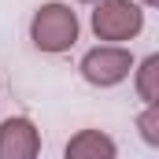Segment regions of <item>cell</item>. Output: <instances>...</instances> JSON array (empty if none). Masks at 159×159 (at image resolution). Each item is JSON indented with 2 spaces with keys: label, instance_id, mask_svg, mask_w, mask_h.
<instances>
[{
  "label": "cell",
  "instance_id": "cell-2",
  "mask_svg": "<svg viewBox=\"0 0 159 159\" xmlns=\"http://www.w3.org/2000/svg\"><path fill=\"white\" fill-rule=\"evenodd\" d=\"M144 11L133 0H100L93 11V34L100 41H129L141 34Z\"/></svg>",
  "mask_w": 159,
  "mask_h": 159
},
{
  "label": "cell",
  "instance_id": "cell-5",
  "mask_svg": "<svg viewBox=\"0 0 159 159\" xmlns=\"http://www.w3.org/2000/svg\"><path fill=\"white\" fill-rule=\"evenodd\" d=\"M115 141L100 129H81L67 141V159H115Z\"/></svg>",
  "mask_w": 159,
  "mask_h": 159
},
{
  "label": "cell",
  "instance_id": "cell-7",
  "mask_svg": "<svg viewBox=\"0 0 159 159\" xmlns=\"http://www.w3.org/2000/svg\"><path fill=\"white\" fill-rule=\"evenodd\" d=\"M137 126H141V137L148 144H159V104H148L144 115L137 119Z\"/></svg>",
  "mask_w": 159,
  "mask_h": 159
},
{
  "label": "cell",
  "instance_id": "cell-9",
  "mask_svg": "<svg viewBox=\"0 0 159 159\" xmlns=\"http://www.w3.org/2000/svg\"><path fill=\"white\" fill-rule=\"evenodd\" d=\"M89 4H93V0H89Z\"/></svg>",
  "mask_w": 159,
  "mask_h": 159
},
{
  "label": "cell",
  "instance_id": "cell-1",
  "mask_svg": "<svg viewBox=\"0 0 159 159\" xmlns=\"http://www.w3.org/2000/svg\"><path fill=\"white\" fill-rule=\"evenodd\" d=\"M30 41L41 52H48V56H59V52L74 48V41H78V15L67 4H41L34 22H30Z\"/></svg>",
  "mask_w": 159,
  "mask_h": 159
},
{
  "label": "cell",
  "instance_id": "cell-3",
  "mask_svg": "<svg viewBox=\"0 0 159 159\" xmlns=\"http://www.w3.org/2000/svg\"><path fill=\"white\" fill-rule=\"evenodd\" d=\"M81 78L89 81V85H96V89H111V85H119V81L129 78V70H133V56L119 48V44H100V48H93V52H85L81 56Z\"/></svg>",
  "mask_w": 159,
  "mask_h": 159
},
{
  "label": "cell",
  "instance_id": "cell-8",
  "mask_svg": "<svg viewBox=\"0 0 159 159\" xmlns=\"http://www.w3.org/2000/svg\"><path fill=\"white\" fill-rule=\"evenodd\" d=\"M144 4H148V7H156V4H159V0H144Z\"/></svg>",
  "mask_w": 159,
  "mask_h": 159
},
{
  "label": "cell",
  "instance_id": "cell-6",
  "mask_svg": "<svg viewBox=\"0 0 159 159\" xmlns=\"http://www.w3.org/2000/svg\"><path fill=\"white\" fill-rule=\"evenodd\" d=\"M137 93L144 104H159V56H148L137 70Z\"/></svg>",
  "mask_w": 159,
  "mask_h": 159
},
{
  "label": "cell",
  "instance_id": "cell-4",
  "mask_svg": "<svg viewBox=\"0 0 159 159\" xmlns=\"http://www.w3.org/2000/svg\"><path fill=\"white\" fill-rule=\"evenodd\" d=\"M41 152V133L26 115L0 122V159H34Z\"/></svg>",
  "mask_w": 159,
  "mask_h": 159
}]
</instances>
